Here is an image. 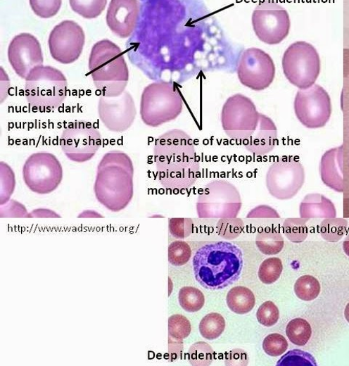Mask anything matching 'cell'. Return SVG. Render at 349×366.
<instances>
[{"label": "cell", "mask_w": 349, "mask_h": 366, "mask_svg": "<svg viewBox=\"0 0 349 366\" xmlns=\"http://www.w3.org/2000/svg\"><path fill=\"white\" fill-rule=\"evenodd\" d=\"M153 3L140 44L146 68L158 74L159 81L182 84L201 73L234 71L242 52L227 38L203 2Z\"/></svg>", "instance_id": "obj_1"}, {"label": "cell", "mask_w": 349, "mask_h": 366, "mask_svg": "<svg viewBox=\"0 0 349 366\" xmlns=\"http://www.w3.org/2000/svg\"><path fill=\"white\" fill-rule=\"evenodd\" d=\"M158 178L166 189L191 188L198 178L200 162L191 137L177 129L156 139L154 147Z\"/></svg>", "instance_id": "obj_2"}, {"label": "cell", "mask_w": 349, "mask_h": 366, "mask_svg": "<svg viewBox=\"0 0 349 366\" xmlns=\"http://www.w3.org/2000/svg\"><path fill=\"white\" fill-rule=\"evenodd\" d=\"M134 167L132 160L121 151L106 153L96 172L94 192L107 210L118 213L125 209L134 194Z\"/></svg>", "instance_id": "obj_3"}, {"label": "cell", "mask_w": 349, "mask_h": 366, "mask_svg": "<svg viewBox=\"0 0 349 366\" xmlns=\"http://www.w3.org/2000/svg\"><path fill=\"white\" fill-rule=\"evenodd\" d=\"M243 263V251L235 244H208L196 251L193 258L194 277L204 288L220 290L239 279Z\"/></svg>", "instance_id": "obj_4"}, {"label": "cell", "mask_w": 349, "mask_h": 366, "mask_svg": "<svg viewBox=\"0 0 349 366\" xmlns=\"http://www.w3.org/2000/svg\"><path fill=\"white\" fill-rule=\"evenodd\" d=\"M90 75L96 89L105 97L122 95L129 81V70L118 45L108 39L96 42L89 62Z\"/></svg>", "instance_id": "obj_5"}, {"label": "cell", "mask_w": 349, "mask_h": 366, "mask_svg": "<svg viewBox=\"0 0 349 366\" xmlns=\"http://www.w3.org/2000/svg\"><path fill=\"white\" fill-rule=\"evenodd\" d=\"M176 83L157 81L143 91L140 113L143 122L158 127L177 120L183 111L184 100Z\"/></svg>", "instance_id": "obj_6"}, {"label": "cell", "mask_w": 349, "mask_h": 366, "mask_svg": "<svg viewBox=\"0 0 349 366\" xmlns=\"http://www.w3.org/2000/svg\"><path fill=\"white\" fill-rule=\"evenodd\" d=\"M25 94L30 108L51 112L59 108L68 94V82L57 68L42 65L34 68L26 79Z\"/></svg>", "instance_id": "obj_7"}, {"label": "cell", "mask_w": 349, "mask_h": 366, "mask_svg": "<svg viewBox=\"0 0 349 366\" xmlns=\"http://www.w3.org/2000/svg\"><path fill=\"white\" fill-rule=\"evenodd\" d=\"M284 75L300 89L313 86L321 71L319 55L312 44L304 41L293 43L282 57Z\"/></svg>", "instance_id": "obj_8"}, {"label": "cell", "mask_w": 349, "mask_h": 366, "mask_svg": "<svg viewBox=\"0 0 349 366\" xmlns=\"http://www.w3.org/2000/svg\"><path fill=\"white\" fill-rule=\"evenodd\" d=\"M242 208L240 194L232 183L216 179L206 185L196 202L201 218L236 217Z\"/></svg>", "instance_id": "obj_9"}, {"label": "cell", "mask_w": 349, "mask_h": 366, "mask_svg": "<svg viewBox=\"0 0 349 366\" xmlns=\"http://www.w3.org/2000/svg\"><path fill=\"white\" fill-rule=\"evenodd\" d=\"M260 113L251 99L236 94L227 99L222 111L223 130L230 139L241 144L254 134Z\"/></svg>", "instance_id": "obj_10"}, {"label": "cell", "mask_w": 349, "mask_h": 366, "mask_svg": "<svg viewBox=\"0 0 349 366\" xmlns=\"http://www.w3.org/2000/svg\"><path fill=\"white\" fill-rule=\"evenodd\" d=\"M60 145L62 151L72 162L87 163L101 147V134L91 122H73L63 129Z\"/></svg>", "instance_id": "obj_11"}, {"label": "cell", "mask_w": 349, "mask_h": 366, "mask_svg": "<svg viewBox=\"0 0 349 366\" xmlns=\"http://www.w3.org/2000/svg\"><path fill=\"white\" fill-rule=\"evenodd\" d=\"M63 177V168L57 157L51 153L32 154L23 167V179L32 192L46 195L56 191Z\"/></svg>", "instance_id": "obj_12"}, {"label": "cell", "mask_w": 349, "mask_h": 366, "mask_svg": "<svg viewBox=\"0 0 349 366\" xmlns=\"http://www.w3.org/2000/svg\"><path fill=\"white\" fill-rule=\"evenodd\" d=\"M304 181V168L298 160L291 156L279 158L269 167L266 175L269 194L279 200L293 198L303 187Z\"/></svg>", "instance_id": "obj_13"}, {"label": "cell", "mask_w": 349, "mask_h": 366, "mask_svg": "<svg viewBox=\"0 0 349 366\" xmlns=\"http://www.w3.org/2000/svg\"><path fill=\"white\" fill-rule=\"evenodd\" d=\"M253 30L261 41L278 44L289 34L291 19L288 11L274 1L260 3L252 15Z\"/></svg>", "instance_id": "obj_14"}, {"label": "cell", "mask_w": 349, "mask_h": 366, "mask_svg": "<svg viewBox=\"0 0 349 366\" xmlns=\"http://www.w3.org/2000/svg\"><path fill=\"white\" fill-rule=\"evenodd\" d=\"M236 72L242 84L254 91H262L272 84L276 68L268 53L261 49L251 48L240 53Z\"/></svg>", "instance_id": "obj_15"}, {"label": "cell", "mask_w": 349, "mask_h": 366, "mask_svg": "<svg viewBox=\"0 0 349 366\" xmlns=\"http://www.w3.org/2000/svg\"><path fill=\"white\" fill-rule=\"evenodd\" d=\"M294 110L303 126L310 129L320 128L325 126L331 117V99L322 87L315 84L308 89L298 90Z\"/></svg>", "instance_id": "obj_16"}, {"label": "cell", "mask_w": 349, "mask_h": 366, "mask_svg": "<svg viewBox=\"0 0 349 366\" xmlns=\"http://www.w3.org/2000/svg\"><path fill=\"white\" fill-rule=\"evenodd\" d=\"M85 43L83 29L74 20H65L56 25L49 38L52 58L62 64L75 63L82 53Z\"/></svg>", "instance_id": "obj_17"}, {"label": "cell", "mask_w": 349, "mask_h": 366, "mask_svg": "<svg viewBox=\"0 0 349 366\" xmlns=\"http://www.w3.org/2000/svg\"><path fill=\"white\" fill-rule=\"evenodd\" d=\"M98 113L103 125L111 132H124L135 122L137 111L134 99L127 91L118 97L101 96Z\"/></svg>", "instance_id": "obj_18"}, {"label": "cell", "mask_w": 349, "mask_h": 366, "mask_svg": "<svg viewBox=\"0 0 349 366\" xmlns=\"http://www.w3.org/2000/svg\"><path fill=\"white\" fill-rule=\"evenodd\" d=\"M8 56L14 72L25 80L34 68L44 65L41 44L29 33L14 37L9 44Z\"/></svg>", "instance_id": "obj_19"}, {"label": "cell", "mask_w": 349, "mask_h": 366, "mask_svg": "<svg viewBox=\"0 0 349 366\" xmlns=\"http://www.w3.org/2000/svg\"><path fill=\"white\" fill-rule=\"evenodd\" d=\"M140 15V4L137 0H113L106 13V24L109 30L120 38L132 34Z\"/></svg>", "instance_id": "obj_20"}, {"label": "cell", "mask_w": 349, "mask_h": 366, "mask_svg": "<svg viewBox=\"0 0 349 366\" xmlns=\"http://www.w3.org/2000/svg\"><path fill=\"white\" fill-rule=\"evenodd\" d=\"M277 144V128L272 119L260 113L257 130L241 145L256 156H265L274 150Z\"/></svg>", "instance_id": "obj_21"}, {"label": "cell", "mask_w": 349, "mask_h": 366, "mask_svg": "<svg viewBox=\"0 0 349 366\" xmlns=\"http://www.w3.org/2000/svg\"><path fill=\"white\" fill-rule=\"evenodd\" d=\"M343 149L335 148L326 151L322 158L321 173L324 184L331 189L343 192Z\"/></svg>", "instance_id": "obj_22"}, {"label": "cell", "mask_w": 349, "mask_h": 366, "mask_svg": "<svg viewBox=\"0 0 349 366\" xmlns=\"http://www.w3.org/2000/svg\"><path fill=\"white\" fill-rule=\"evenodd\" d=\"M227 303L233 313L245 315L253 310L255 305V297L253 291L245 286L232 288L227 294Z\"/></svg>", "instance_id": "obj_23"}, {"label": "cell", "mask_w": 349, "mask_h": 366, "mask_svg": "<svg viewBox=\"0 0 349 366\" xmlns=\"http://www.w3.org/2000/svg\"><path fill=\"white\" fill-rule=\"evenodd\" d=\"M255 244L261 253L276 255L281 253L285 246V241L274 229L266 228L257 234Z\"/></svg>", "instance_id": "obj_24"}, {"label": "cell", "mask_w": 349, "mask_h": 366, "mask_svg": "<svg viewBox=\"0 0 349 366\" xmlns=\"http://www.w3.org/2000/svg\"><path fill=\"white\" fill-rule=\"evenodd\" d=\"M286 334L295 346L303 347L307 344L312 334L310 324L303 318H295L288 323Z\"/></svg>", "instance_id": "obj_25"}, {"label": "cell", "mask_w": 349, "mask_h": 366, "mask_svg": "<svg viewBox=\"0 0 349 366\" xmlns=\"http://www.w3.org/2000/svg\"><path fill=\"white\" fill-rule=\"evenodd\" d=\"M226 328L224 317L220 313H211L201 320L199 330L201 336L207 340H215L220 337Z\"/></svg>", "instance_id": "obj_26"}, {"label": "cell", "mask_w": 349, "mask_h": 366, "mask_svg": "<svg viewBox=\"0 0 349 366\" xmlns=\"http://www.w3.org/2000/svg\"><path fill=\"white\" fill-rule=\"evenodd\" d=\"M179 301L181 307L188 313L200 311L205 305V299L203 293L198 289L185 286L181 289L179 294Z\"/></svg>", "instance_id": "obj_27"}, {"label": "cell", "mask_w": 349, "mask_h": 366, "mask_svg": "<svg viewBox=\"0 0 349 366\" xmlns=\"http://www.w3.org/2000/svg\"><path fill=\"white\" fill-rule=\"evenodd\" d=\"M348 229V222L345 219L329 218L321 223L319 233L324 240L337 242L347 234Z\"/></svg>", "instance_id": "obj_28"}, {"label": "cell", "mask_w": 349, "mask_h": 366, "mask_svg": "<svg viewBox=\"0 0 349 366\" xmlns=\"http://www.w3.org/2000/svg\"><path fill=\"white\" fill-rule=\"evenodd\" d=\"M294 291L300 300L310 302L317 298L321 291V286L316 278L305 274L296 281Z\"/></svg>", "instance_id": "obj_29"}, {"label": "cell", "mask_w": 349, "mask_h": 366, "mask_svg": "<svg viewBox=\"0 0 349 366\" xmlns=\"http://www.w3.org/2000/svg\"><path fill=\"white\" fill-rule=\"evenodd\" d=\"M70 5L73 11L87 19L99 17L104 11L106 0H70Z\"/></svg>", "instance_id": "obj_30"}, {"label": "cell", "mask_w": 349, "mask_h": 366, "mask_svg": "<svg viewBox=\"0 0 349 366\" xmlns=\"http://www.w3.org/2000/svg\"><path fill=\"white\" fill-rule=\"evenodd\" d=\"M282 270L283 265L279 258H268L262 263L259 267V279L265 284H272L279 279Z\"/></svg>", "instance_id": "obj_31"}, {"label": "cell", "mask_w": 349, "mask_h": 366, "mask_svg": "<svg viewBox=\"0 0 349 366\" xmlns=\"http://www.w3.org/2000/svg\"><path fill=\"white\" fill-rule=\"evenodd\" d=\"M283 232L293 243H301L308 236V227L305 220L301 218H289L283 224Z\"/></svg>", "instance_id": "obj_32"}, {"label": "cell", "mask_w": 349, "mask_h": 366, "mask_svg": "<svg viewBox=\"0 0 349 366\" xmlns=\"http://www.w3.org/2000/svg\"><path fill=\"white\" fill-rule=\"evenodd\" d=\"M189 362L191 365H210L214 360L212 348L205 342L195 343L189 351Z\"/></svg>", "instance_id": "obj_33"}, {"label": "cell", "mask_w": 349, "mask_h": 366, "mask_svg": "<svg viewBox=\"0 0 349 366\" xmlns=\"http://www.w3.org/2000/svg\"><path fill=\"white\" fill-rule=\"evenodd\" d=\"M191 248L185 241H176L171 243L168 247V261L174 266H183L191 258Z\"/></svg>", "instance_id": "obj_34"}, {"label": "cell", "mask_w": 349, "mask_h": 366, "mask_svg": "<svg viewBox=\"0 0 349 366\" xmlns=\"http://www.w3.org/2000/svg\"><path fill=\"white\" fill-rule=\"evenodd\" d=\"M191 332V323L185 316L173 315L169 317L168 332L172 339L182 341L190 335Z\"/></svg>", "instance_id": "obj_35"}, {"label": "cell", "mask_w": 349, "mask_h": 366, "mask_svg": "<svg viewBox=\"0 0 349 366\" xmlns=\"http://www.w3.org/2000/svg\"><path fill=\"white\" fill-rule=\"evenodd\" d=\"M277 366H317L315 358L299 350L288 352L277 362Z\"/></svg>", "instance_id": "obj_36"}, {"label": "cell", "mask_w": 349, "mask_h": 366, "mask_svg": "<svg viewBox=\"0 0 349 366\" xmlns=\"http://www.w3.org/2000/svg\"><path fill=\"white\" fill-rule=\"evenodd\" d=\"M0 175H1V206L4 205L10 201V198L13 194L15 187V175L11 167L2 162L0 163Z\"/></svg>", "instance_id": "obj_37"}, {"label": "cell", "mask_w": 349, "mask_h": 366, "mask_svg": "<svg viewBox=\"0 0 349 366\" xmlns=\"http://www.w3.org/2000/svg\"><path fill=\"white\" fill-rule=\"evenodd\" d=\"M30 6L34 13L42 18H50L59 12L61 0H30Z\"/></svg>", "instance_id": "obj_38"}, {"label": "cell", "mask_w": 349, "mask_h": 366, "mask_svg": "<svg viewBox=\"0 0 349 366\" xmlns=\"http://www.w3.org/2000/svg\"><path fill=\"white\" fill-rule=\"evenodd\" d=\"M288 348V342L279 334L268 335L263 341V350L271 357H279L285 353Z\"/></svg>", "instance_id": "obj_39"}, {"label": "cell", "mask_w": 349, "mask_h": 366, "mask_svg": "<svg viewBox=\"0 0 349 366\" xmlns=\"http://www.w3.org/2000/svg\"><path fill=\"white\" fill-rule=\"evenodd\" d=\"M243 222L238 218H223L217 225V232L226 239H234L243 232Z\"/></svg>", "instance_id": "obj_40"}, {"label": "cell", "mask_w": 349, "mask_h": 366, "mask_svg": "<svg viewBox=\"0 0 349 366\" xmlns=\"http://www.w3.org/2000/svg\"><path fill=\"white\" fill-rule=\"evenodd\" d=\"M256 317L260 324L271 327L278 322L279 310L274 303L267 301L260 306Z\"/></svg>", "instance_id": "obj_41"}, {"label": "cell", "mask_w": 349, "mask_h": 366, "mask_svg": "<svg viewBox=\"0 0 349 366\" xmlns=\"http://www.w3.org/2000/svg\"><path fill=\"white\" fill-rule=\"evenodd\" d=\"M193 222L190 218H171L169 220L170 234L177 239H184L191 235Z\"/></svg>", "instance_id": "obj_42"}, {"label": "cell", "mask_w": 349, "mask_h": 366, "mask_svg": "<svg viewBox=\"0 0 349 366\" xmlns=\"http://www.w3.org/2000/svg\"><path fill=\"white\" fill-rule=\"evenodd\" d=\"M0 215L2 218H30L25 205L15 200H10L2 206L0 209Z\"/></svg>", "instance_id": "obj_43"}, {"label": "cell", "mask_w": 349, "mask_h": 366, "mask_svg": "<svg viewBox=\"0 0 349 366\" xmlns=\"http://www.w3.org/2000/svg\"><path fill=\"white\" fill-rule=\"evenodd\" d=\"M249 358L247 353L242 350H234L231 351L227 356V365H248Z\"/></svg>", "instance_id": "obj_44"}, {"label": "cell", "mask_w": 349, "mask_h": 366, "mask_svg": "<svg viewBox=\"0 0 349 366\" xmlns=\"http://www.w3.org/2000/svg\"><path fill=\"white\" fill-rule=\"evenodd\" d=\"M279 217L277 212L272 208H269V206L261 205L258 206L256 208L251 210L249 215L247 216L248 218L253 217Z\"/></svg>", "instance_id": "obj_45"}, {"label": "cell", "mask_w": 349, "mask_h": 366, "mask_svg": "<svg viewBox=\"0 0 349 366\" xmlns=\"http://www.w3.org/2000/svg\"><path fill=\"white\" fill-rule=\"evenodd\" d=\"M30 218H61V216L51 210L36 209L30 213Z\"/></svg>", "instance_id": "obj_46"}, {"label": "cell", "mask_w": 349, "mask_h": 366, "mask_svg": "<svg viewBox=\"0 0 349 366\" xmlns=\"http://www.w3.org/2000/svg\"><path fill=\"white\" fill-rule=\"evenodd\" d=\"M78 218H103V217L95 210H84L79 215Z\"/></svg>", "instance_id": "obj_47"}, {"label": "cell", "mask_w": 349, "mask_h": 366, "mask_svg": "<svg viewBox=\"0 0 349 366\" xmlns=\"http://www.w3.org/2000/svg\"><path fill=\"white\" fill-rule=\"evenodd\" d=\"M343 248L345 255L349 257V234L343 243Z\"/></svg>", "instance_id": "obj_48"}, {"label": "cell", "mask_w": 349, "mask_h": 366, "mask_svg": "<svg viewBox=\"0 0 349 366\" xmlns=\"http://www.w3.org/2000/svg\"><path fill=\"white\" fill-rule=\"evenodd\" d=\"M344 315H345V317L348 323H349V303L347 304V305L345 307Z\"/></svg>", "instance_id": "obj_49"}]
</instances>
